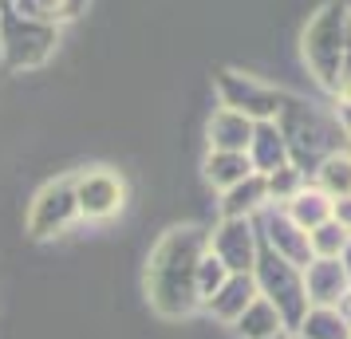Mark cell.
Returning <instances> with one entry per match:
<instances>
[{
	"mask_svg": "<svg viewBox=\"0 0 351 339\" xmlns=\"http://www.w3.org/2000/svg\"><path fill=\"white\" fill-rule=\"evenodd\" d=\"M80 197H83V210H87V213H111L114 205H119L123 190H119V186H114L107 174H95V178L83 181Z\"/></svg>",
	"mask_w": 351,
	"mask_h": 339,
	"instance_id": "1",
	"label": "cell"
}]
</instances>
